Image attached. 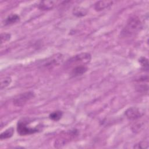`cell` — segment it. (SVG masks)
<instances>
[{"label": "cell", "instance_id": "obj_5", "mask_svg": "<svg viewBox=\"0 0 149 149\" xmlns=\"http://www.w3.org/2000/svg\"><path fill=\"white\" fill-rule=\"evenodd\" d=\"M125 114L128 119L134 120L142 117L144 114V111L138 107H130L125 111Z\"/></svg>", "mask_w": 149, "mask_h": 149}, {"label": "cell", "instance_id": "obj_8", "mask_svg": "<svg viewBox=\"0 0 149 149\" xmlns=\"http://www.w3.org/2000/svg\"><path fill=\"white\" fill-rule=\"evenodd\" d=\"M87 67L86 66H79L72 69L70 74L73 76H78L83 74L87 71Z\"/></svg>", "mask_w": 149, "mask_h": 149}, {"label": "cell", "instance_id": "obj_15", "mask_svg": "<svg viewBox=\"0 0 149 149\" xmlns=\"http://www.w3.org/2000/svg\"><path fill=\"white\" fill-rule=\"evenodd\" d=\"M139 62L141 65V67L145 69V70H148V59L145 58V57H141L139 59Z\"/></svg>", "mask_w": 149, "mask_h": 149}, {"label": "cell", "instance_id": "obj_10", "mask_svg": "<svg viewBox=\"0 0 149 149\" xmlns=\"http://www.w3.org/2000/svg\"><path fill=\"white\" fill-rule=\"evenodd\" d=\"M20 20V16L17 14L9 15L4 20L5 25H10L17 23Z\"/></svg>", "mask_w": 149, "mask_h": 149}, {"label": "cell", "instance_id": "obj_6", "mask_svg": "<svg viewBox=\"0 0 149 149\" xmlns=\"http://www.w3.org/2000/svg\"><path fill=\"white\" fill-rule=\"evenodd\" d=\"M113 3L112 1H99L95 3L94 9L97 11H101L111 7Z\"/></svg>", "mask_w": 149, "mask_h": 149}, {"label": "cell", "instance_id": "obj_12", "mask_svg": "<svg viewBox=\"0 0 149 149\" xmlns=\"http://www.w3.org/2000/svg\"><path fill=\"white\" fill-rule=\"evenodd\" d=\"M13 133H14V129L13 127H9L1 134L0 139L1 140H2L4 139L10 138L13 136Z\"/></svg>", "mask_w": 149, "mask_h": 149}, {"label": "cell", "instance_id": "obj_1", "mask_svg": "<svg viewBox=\"0 0 149 149\" xmlns=\"http://www.w3.org/2000/svg\"><path fill=\"white\" fill-rule=\"evenodd\" d=\"M142 28V23L139 17H131L127 22L125 27L121 31V35L124 37H129L137 33Z\"/></svg>", "mask_w": 149, "mask_h": 149}, {"label": "cell", "instance_id": "obj_17", "mask_svg": "<svg viewBox=\"0 0 149 149\" xmlns=\"http://www.w3.org/2000/svg\"><path fill=\"white\" fill-rule=\"evenodd\" d=\"M135 148H148V144L147 141H141L134 146Z\"/></svg>", "mask_w": 149, "mask_h": 149}, {"label": "cell", "instance_id": "obj_14", "mask_svg": "<svg viewBox=\"0 0 149 149\" xmlns=\"http://www.w3.org/2000/svg\"><path fill=\"white\" fill-rule=\"evenodd\" d=\"M12 79L9 76H5L1 79V90L5 88L11 83Z\"/></svg>", "mask_w": 149, "mask_h": 149}, {"label": "cell", "instance_id": "obj_9", "mask_svg": "<svg viewBox=\"0 0 149 149\" xmlns=\"http://www.w3.org/2000/svg\"><path fill=\"white\" fill-rule=\"evenodd\" d=\"M62 61V56L61 54L59 55H56L53 57L51 58V59L48 60L47 63H45V66L46 67H52L59 64Z\"/></svg>", "mask_w": 149, "mask_h": 149}, {"label": "cell", "instance_id": "obj_16", "mask_svg": "<svg viewBox=\"0 0 149 149\" xmlns=\"http://www.w3.org/2000/svg\"><path fill=\"white\" fill-rule=\"evenodd\" d=\"M10 34L7 33H2L1 34V44H3V42H5L8 41H9L10 39Z\"/></svg>", "mask_w": 149, "mask_h": 149}, {"label": "cell", "instance_id": "obj_2", "mask_svg": "<svg viewBox=\"0 0 149 149\" xmlns=\"http://www.w3.org/2000/svg\"><path fill=\"white\" fill-rule=\"evenodd\" d=\"M91 59V55L88 52H83L76 55L68 59L66 63V68H73L79 66H86L90 63Z\"/></svg>", "mask_w": 149, "mask_h": 149}, {"label": "cell", "instance_id": "obj_4", "mask_svg": "<svg viewBox=\"0 0 149 149\" xmlns=\"http://www.w3.org/2000/svg\"><path fill=\"white\" fill-rule=\"evenodd\" d=\"M40 130L38 127H31L27 125V123L24 121H20L17 125V131L20 136H26L34 134Z\"/></svg>", "mask_w": 149, "mask_h": 149}, {"label": "cell", "instance_id": "obj_11", "mask_svg": "<svg viewBox=\"0 0 149 149\" xmlns=\"http://www.w3.org/2000/svg\"><path fill=\"white\" fill-rule=\"evenodd\" d=\"M87 13V10L85 8L80 6H76L73 9V14L77 17L84 16Z\"/></svg>", "mask_w": 149, "mask_h": 149}, {"label": "cell", "instance_id": "obj_3", "mask_svg": "<svg viewBox=\"0 0 149 149\" xmlns=\"http://www.w3.org/2000/svg\"><path fill=\"white\" fill-rule=\"evenodd\" d=\"M35 94L32 91H27L17 95L13 101L14 105L16 107L24 106L27 102L34 98Z\"/></svg>", "mask_w": 149, "mask_h": 149}, {"label": "cell", "instance_id": "obj_7", "mask_svg": "<svg viewBox=\"0 0 149 149\" xmlns=\"http://www.w3.org/2000/svg\"><path fill=\"white\" fill-rule=\"evenodd\" d=\"M55 1H40L37 6L38 8L41 10H51L55 6Z\"/></svg>", "mask_w": 149, "mask_h": 149}, {"label": "cell", "instance_id": "obj_13", "mask_svg": "<svg viewBox=\"0 0 149 149\" xmlns=\"http://www.w3.org/2000/svg\"><path fill=\"white\" fill-rule=\"evenodd\" d=\"M63 116V113L61 111H56L52 112L49 115V118L50 119L54 121H58Z\"/></svg>", "mask_w": 149, "mask_h": 149}]
</instances>
